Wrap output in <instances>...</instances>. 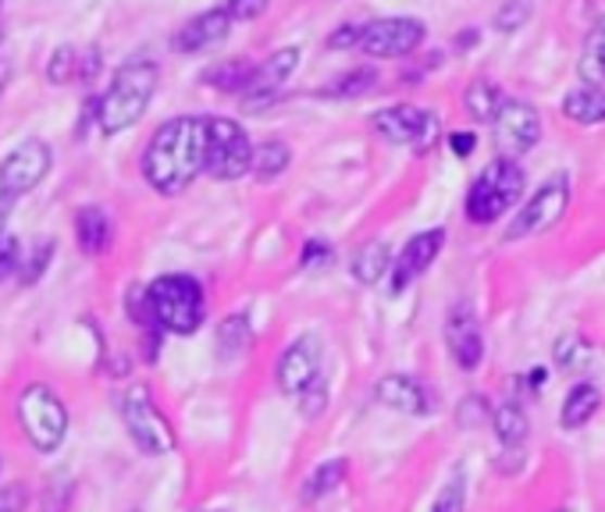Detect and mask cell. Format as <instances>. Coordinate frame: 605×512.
I'll use <instances>...</instances> for the list:
<instances>
[{"label": "cell", "mask_w": 605, "mask_h": 512, "mask_svg": "<svg viewBox=\"0 0 605 512\" xmlns=\"http://www.w3.org/2000/svg\"><path fill=\"white\" fill-rule=\"evenodd\" d=\"M534 15V0H502V4L495 8V33L509 36V33H520L527 22H531Z\"/></svg>", "instance_id": "obj_33"}, {"label": "cell", "mask_w": 605, "mask_h": 512, "mask_svg": "<svg viewBox=\"0 0 605 512\" xmlns=\"http://www.w3.org/2000/svg\"><path fill=\"white\" fill-rule=\"evenodd\" d=\"M598 406H602V388L595 381H581V384H574L570 395L563 399V409H559V424L566 431H577V427H584L591 417L598 413Z\"/></svg>", "instance_id": "obj_20"}, {"label": "cell", "mask_w": 605, "mask_h": 512, "mask_svg": "<svg viewBox=\"0 0 605 512\" xmlns=\"http://www.w3.org/2000/svg\"><path fill=\"white\" fill-rule=\"evenodd\" d=\"M370 128L392 146H409L417 153H428L442 136V121L434 111H424L414 104H399V107H385L370 118Z\"/></svg>", "instance_id": "obj_9"}, {"label": "cell", "mask_w": 605, "mask_h": 512, "mask_svg": "<svg viewBox=\"0 0 605 512\" xmlns=\"http://www.w3.org/2000/svg\"><path fill=\"white\" fill-rule=\"evenodd\" d=\"M50 256H54V239H36L29 249H22V264H18V281L22 285H36L50 267Z\"/></svg>", "instance_id": "obj_32"}, {"label": "cell", "mask_w": 605, "mask_h": 512, "mask_svg": "<svg viewBox=\"0 0 605 512\" xmlns=\"http://www.w3.org/2000/svg\"><path fill=\"white\" fill-rule=\"evenodd\" d=\"M549 384V370L545 367H531V374H527V388L531 392H542Z\"/></svg>", "instance_id": "obj_44"}, {"label": "cell", "mask_w": 605, "mask_h": 512, "mask_svg": "<svg viewBox=\"0 0 605 512\" xmlns=\"http://www.w3.org/2000/svg\"><path fill=\"white\" fill-rule=\"evenodd\" d=\"M502 104H506V93H502V86L492 79H474L467 86V93H463V107H467L470 118L481 125H492Z\"/></svg>", "instance_id": "obj_24"}, {"label": "cell", "mask_w": 605, "mask_h": 512, "mask_svg": "<svg viewBox=\"0 0 605 512\" xmlns=\"http://www.w3.org/2000/svg\"><path fill=\"white\" fill-rule=\"evenodd\" d=\"M445 349L459 370H478L484 360V335L481 320L470 310V303H459L445 317Z\"/></svg>", "instance_id": "obj_15"}, {"label": "cell", "mask_w": 605, "mask_h": 512, "mask_svg": "<svg viewBox=\"0 0 605 512\" xmlns=\"http://www.w3.org/2000/svg\"><path fill=\"white\" fill-rule=\"evenodd\" d=\"M8 210H11V200L0 196V235H4V225H8Z\"/></svg>", "instance_id": "obj_47"}, {"label": "cell", "mask_w": 605, "mask_h": 512, "mask_svg": "<svg viewBox=\"0 0 605 512\" xmlns=\"http://www.w3.org/2000/svg\"><path fill=\"white\" fill-rule=\"evenodd\" d=\"M0 43H4V29H0Z\"/></svg>", "instance_id": "obj_48"}, {"label": "cell", "mask_w": 605, "mask_h": 512, "mask_svg": "<svg viewBox=\"0 0 605 512\" xmlns=\"http://www.w3.org/2000/svg\"><path fill=\"white\" fill-rule=\"evenodd\" d=\"M524 189H527V175L520 168V161L495 157L467 189V221L495 225L502 214H509L524 200Z\"/></svg>", "instance_id": "obj_4"}, {"label": "cell", "mask_w": 605, "mask_h": 512, "mask_svg": "<svg viewBox=\"0 0 605 512\" xmlns=\"http://www.w3.org/2000/svg\"><path fill=\"white\" fill-rule=\"evenodd\" d=\"M225 8L236 22H253L267 11V0H225Z\"/></svg>", "instance_id": "obj_40"}, {"label": "cell", "mask_w": 605, "mask_h": 512, "mask_svg": "<svg viewBox=\"0 0 605 512\" xmlns=\"http://www.w3.org/2000/svg\"><path fill=\"white\" fill-rule=\"evenodd\" d=\"M300 264H303V271H325V267L335 264V249L328 246L325 239H311V242L303 246Z\"/></svg>", "instance_id": "obj_37"}, {"label": "cell", "mask_w": 605, "mask_h": 512, "mask_svg": "<svg viewBox=\"0 0 605 512\" xmlns=\"http://www.w3.org/2000/svg\"><path fill=\"white\" fill-rule=\"evenodd\" d=\"M495 132V146L502 150V157H524L542 143V114L527 100H513L506 97V104L495 114L492 121Z\"/></svg>", "instance_id": "obj_12"}, {"label": "cell", "mask_w": 605, "mask_h": 512, "mask_svg": "<svg viewBox=\"0 0 605 512\" xmlns=\"http://www.w3.org/2000/svg\"><path fill=\"white\" fill-rule=\"evenodd\" d=\"M75 239L86 256H100L111 246V217L100 207H83L75 214Z\"/></svg>", "instance_id": "obj_23"}, {"label": "cell", "mask_w": 605, "mask_h": 512, "mask_svg": "<svg viewBox=\"0 0 605 512\" xmlns=\"http://www.w3.org/2000/svg\"><path fill=\"white\" fill-rule=\"evenodd\" d=\"M8 82H11V61H4V57H0V97H4Z\"/></svg>", "instance_id": "obj_45"}, {"label": "cell", "mask_w": 605, "mask_h": 512, "mask_svg": "<svg viewBox=\"0 0 605 512\" xmlns=\"http://www.w3.org/2000/svg\"><path fill=\"white\" fill-rule=\"evenodd\" d=\"M463 505H467V477L456 473V477L439 491V498H434L431 512H463Z\"/></svg>", "instance_id": "obj_35"}, {"label": "cell", "mask_w": 605, "mask_h": 512, "mask_svg": "<svg viewBox=\"0 0 605 512\" xmlns=\"http://www.w3.org/2000/svg\"><path fill=\"white\" fill-rule=\"evenodd\" d=\"M25 509V488L22 484H4L0 488V512H22Z\"/></svg>", "instance_id": "obj_42"}, {"label": "cell", "mask_w": 605, "mask_h": 512, "mask_svg": "<svg viewBox=\"0 0 605 512\" xmlns=\"http://www.w3.org/2000/svg\"><path fill=\"white\" fill-rule=\"evenodd\" d=\"M203 157H207V118L182 114L150 136L143 150V178L161 196H178L197 182Z\"/></svg>", "instance_id": "obj_1"}, {"label": "cell", "mask_w": 605, "mask_h": 512, "mask_svg": "<svg viewBox=\"0 0 605 512\" xmlns=\"http://www.w3.org/2000/svg\"><path fill=\"white\" fill-rule=\"evenodd\" d=\"M375 399L381 406L395 409V413H409V417H428V413L439 409L434 392L424 381L409 377V374H385L375 384Z\"/></svg>", "instance_id": "obj_17"}, {"label": "cell", "mask_w": 605, "mask_h": 512, "mask_svg": "<svg viewBox=\"0 0 605 512\" xmlns=\"http://www.w3.org/2000/svg\"><path fill=\"white\" fill-rule=\"evenodd\" d=\"M300 399H303V417L306 420H314V417L325 413V409H328V384H325V377H317L311 388L300 395Z\"/></svg>", "instance_id": "obj_38"}, {"label": "cell", "mask_w": 605, "mask_h": 512, "mask_svg": "<svg viewBox=\"0 0 605 512\" xmlns=\"http://www.w3.org/2000/svg\"><path fill=\"white\" fill-rule=\"evenodd\" d=\"M161 68L150 57L125 61L108 86V93L97 100V128L104 136H118L125 128H133L147 114L153 93H157Z\"/></svg>", "instance_id": "obj_2"}, {"label": "cell", "mask_w": 605, "mask_h": 512, "mask_svg": "<svg viewBox=\"0 0 605 512\" xmlns=\"http://www.w3.org/2000/svg\"><path fill=\"white\" fill-rule=\"evenodd\" d=\"M300 57H303L300 47H281L267 61L256 64L253 86L239 97L242 114H264V111H272L278 104V97H281V86H286L292 75H295V68H300Z\"/></svg>", "instance_id": "obj_13"}, {"label": "cell", "mask_w": 605, "mask_h": 512, "mask_svg": "<svg viewBox=\"0 0 605 512\" xmlns=\"http://www.w3.org/2000/svg\"><path fill=\"white\" fill-rule=\"evenodd\" d=\"M289 164H292V150L289 143H281V139H264V143L253 150V175L261 178V182H275L281 171H289Z\"/></svg>", "instance_id": "obj_29"}, {"label": "cell", "mask_w": 605, "mask_h": 512, "mask_svg": "<svg viewBox=\"0 0 605 512\" xmlns=\"http://www.w3.org/2000/svg\"><path fill=\"white\" fill-rule=\"evenodd\" d=\"M147 303L153 324L161 331H172V335H192L207 317L203 285L189 274H161L157 281H150Z\"/></svg>", "instance_id": "obj_3"}, {"label": "cell", "mask_w": 605, "mask_h": 512, "mask_svg": "<svg viewBox=\"0 0 605 512\" xmlns=\"http://www.w3.org/2000/svg\"><path fill=\"white\" fill-rule=\"evenodd\" d=\"M492 427H495V438L506 448H520L527 441V434H531V424H527V413L520 402H499L492 413Z\"/></svg>", "instance_id": "obj_27"}, {"label": "cell", "mask_w": 605, "mask_h": 512, "mask_svg": "<svg viewBox=\"0 0 605 512\" xmlns=\"http://www.w3.org/2000/svg\"><path fill=\"white\" fill-rule=\"evenodd\" d=\"M378 86V72L370 68V64H364V68H353L350 75H339L328 89H325V97H335V100H356V97H364L370 93V89Z\"/></svg>", "instance_id": "obj_30"}, {"label": "cell", "mask_w": 605, "mask_h": 512, "mask_svg": "<svg viewBox=\"0 0 605 512\" xmlns=\"http://www.w3.org/2000/svg\"><path fill=\"white\" fill-rule=\"evenodd\" d=\"M395 256L389 249V242H364L356 253H353V278L360 281V285H378V281L392 271Z\"/></svg>", "instance_id": "obj_22"}, {"label": "cell", "mask_w": 605, "mask_h": 512, "mask_svg": "<svg viewBox=\"0 0 605 512\" xmlns=\"http://www.w3.org/2000/svg\"><path fill=\"white\" fill-rule=\"evenodd\" d=\"M250 342H253V331H250L247 313H231L217 324V356H222L225 363L239 360V356L250 349Z\"/></svg>", "instance_id": "obj_28"}, {"label": "cell", "mask_w": 605, "mask_h": 512, "mask_svg": "<svg viewBox=\"0 0 605 512\" xmlns=\"http://www.w3.org/2000/svg\"><path fill=\"white\" fill-rule=\"evenodd\" d=\"M83 75V57H79V50L68 47V43H61L54 54H50L47 61V82L50 86H68L75 82Z\"/></svg>", "instance_id": "obj_31"}, {"label": "cell", "mask_w": 605, "mask_h": 512, "mask_svg": "<svg viewBox=\"0 0 605 512\" xmlns=\"http://www.w3.org/2000/svg\"><path fill=\"white\" fill-rule=\"evenodd\" d=\"M253 75H256V64L247 57H231V61H217L211 64L207 72L200 75V82H207L217 93H231V97H242L247 89L253 86Z\"/></svg>", "instance_id": "obj_19"}, {"label": "cell", "mask_w": 605, "mask_h": 512, "mask_svg": "<svg viewBox=\"0 0 605 512\" xmlns=\"http://www.w3.org/2000/svg\"><path fill=\"white\" fill-rule=\"evenodd\" d=\"M122 420L128 427V438L143 448L147 456H167L175 448V434L167 427L157 402H153L147 384H133L122 395Z\"/></svg>", "instance_id": "obj_8"}, {"label": "cell", "mask_w": 605, "mask_h": 512, "mask_svg": "<svg viewBox=\"0 0 605 512\" xmlns=\"http://www.w3.org/2000/svg\"><path fill=\"white\" fill-rule=\"evenodd\" d=\"M442 246H445V228H431V232H420L409 239L392 264V296H403V292L439 260Z\"/></svg>", "instance_id": "obj_16"}, {"label": "cell", "mask_w": 605, "mask_h": 512, "mask_svg": "<svg viewBox=\"0 0 605 512\" xmlns=\"http://www.w3.org/2000/svg\"><path fill=\"white\" fill-rule=\"evenodd\" d=\"M231 22L236 18L228 15L225 4L211 8V11H203V15L189 18L182 29L172 36V47L178 50V54H203V50H214V47H222L228 40Z\"/></svg>", "instance_id": "obj_18"}, {"label": "cell", "mask_w": 605, "mask_h": 512, "mask_svg": "<svg viewBox=\"0 0 605 512\" xmlns=\"http://www.w3.org/2000/svg\"><path fill=\"white\" fill-rule=\"evenodd\" d=\"M566 207H570V178H566V171H556L549 182H542L531 192V200L520 203V210L506 232V242L531 239V235L549 232V228H556Z\"/></svg>", "instance_id": "obj_7"}, {"label": "cell", "mask_w": 605, "mask_h": 512, "mask_svg": "<svg viewBox=\"0 0 605 512\" xmlns=\"http://www.w3.org/2000/svg\"><path fill=\"white\" fill-rule=\"evenodd\" d=\"M211 512H222V509H211Z\"/></svg>", "instance_id": "obj_49"}, {"label": "cell", "mask_w": 605, "mask_h": 512, "mask_svg": "<svg viewBox=\"0 0 605 512\" xmlns=\"http://www.w3.org/2000/svg\"><path fill=\"white\" fill-rule=\"evenodd\" d=\"M18 264H22V246L18 239L11 235H0V281L18 274Z\"/></svg>", "instance_id": "obj_39"}, {"label": "cell", "mask_w": 605, "mask_h": 512, "mask_svg": "<svg viewBox=\"0 0 605 512\" xmlns=\"http://www.w3.org/2000/svg\"><path fill=\"white\" fill-rule=\"evenodd\" d=\"M0 8H4V0H0Z\"/></svg>", "instance_id": "obj_50"}, {"label": "cell", "mask_w": 605, "mask_h": 512, "mask_svg": "<svg viewBox=\"0 0 605 512\" xmlns=\"http://www.w3.org/2000/svg\"><path fill=\"white\" fill-rule=\"evenodd\" d=\"M360 36H364V25H353L345 22L339 25L331 36H328V50H350V47H360Z\"/></svg>", "instance_id": "obj_41"}, {"label": "cell", "mask_w": 605, "mask_h": 512, "mask_svg": "<svg viewBox=\"0 0 605 512\" xmlns=\"http://www.w3.org/2000/svg\"><path fill=\"white\" fill-rule=\"evenodd\" d=\"M345 473H350V463H345L342 456L339 459H328V463H320L311 473V477L303 481V491H300L303 505H314V502H320V498H328L345 481Z\"/></svg>", "instance_id": "obj_26"}, {"label": "cell", "mask_w": 605, "mask_h": 512, "mask_svg": "<svg viewBox=\"0 0 605 512\" xmlns=\"http://www.w3.org/2000/svg\"><path fill=\"white\" fill-rule=\"evenodd\" d=\"M320 356H325V349H320V338H314V335L295 338L289 349L278 356V363H275L278 392L289 395V399H300V395L320 377Z\"/></svg>", "instance_id": "obj_14"}, {"label": "cell", "mask_w": 605, "mask_h": 512, "mask_svg": "<svg viewBox=\"0 0 605 512\" xmlns=\"http://www.w3.org/2000/svg\"><path fill=\"white\" fill-rule=\"evenodd\" d=\"M563 118L574 125H602L605 121V89L577 86L563 97Z\"/></svg>", "instance_id": "obj_21"}, {"label": "cell", "mask_w": 605, "mask_h": 512, "mask_svg": "<svg viewBox=\"0 0 605 512\" xmlns=\"http://www.w3.org/2000/svg\"><path fill=\"white\" fill-rule=\"evenodd\" d=\"M588 356H591V349H588L584 338L563 335V338L556 342V363L566 367V370H581V367L588 363Z\"/></svg>", "instance_id": "obj_34"}, {"label": "cell", "mask_w": 605, "mask_h": 512, "mask_svg": "<svg viewBox=\"0 0 605 512\" xmlns=\"http://www.w3.org/2000/svg\"><path fill=\"white\" fill-rule=\"evenodd\" d=\"M449 150H453V157L467 161L474 150H478V136L474 132H453L449 136Z\"/></svg>", "instance_id": "obj_43"}, {"label": "cell", "mask_w": 605, "mask_h": 512, "mask_svg": "<svg viewBox=\"0 0 605 512\" xmlns=\"http://www.w3.org/2000/svg\"><path fill=\"white\" fill-rule=\"evenodd\" d=\"M253 143L247 128L231 118H207V157L203 171L214 182H239L242 175L253 171Z\"/></svg>", "instance_id": "obj_6"}, {"label": "cell", "mask_w": 605, "mask_h": 512, "mask_svg": "<svg viewBox=\"0 0 605 512\" xmlns=\"http://www.w3.org/2000/svg\"><path fill=\"white\" fill-rule=\"evenodd\" d=\"M428 40V25L414 15H389V18H375L364 25V36H360V50L367 57H381V61H395V57H409L417 54Z\"/></svg>", "instance_id": "obj_10"}, {"label": "cell", "mask_w": 605, "mask_h": 512, "mask_svg": "<svg viewBox=\"0 0 605 512\" xmlns=\"http://www.w3.org/2000/svg\"><path fill=\"white\" fill-rule=\"evenodd\" d=\"M584 86H602L605 82V15L591 25L581 47V61H577Z\"/></svg>", "instance_id": "obj_25"}, {"label": "cell", "mask_w": 605, "mask_h": 512, "mask_svg": "<svg viewBox=\"0 0 605 512\" xmlns=\"http://www.w3.org/2000/svg\"><path fill=\"white\" fill-rule=\"evenodd\" d=\"M68 498H72V481L68 473H54L43 491V512H64L68 509Z\"/></svg>", "instance_id": "obj_36"}, {"label": "cell", "mask_w": 605, "mask_h": 512, "mask_svg": "<svg viewBox=\"0 0 605 512\" xmlns=\"http://www.w3.org/2000/svg\"><path fill=\"white\" fill-rule=\"evenodd\" d=\"M559 512H566V509H559Z\"/></svg>", "instance_id": "obj_51"}, {"label": "cell", "mask_w": 605, "mask_h": 512, "mask_svg": "<svg viewBox=\"0 0 605 512\" xmlns=\"http://www.w3.org/2000/svg\"><path fill=\"white\" fill-rule=\"evenodd\" d=\"M474 43H478V29H467L463 36H456V47H459V50H467V47H474Z\"/></svg>", "instance_id": "obj_46"}, {"label": "cell", "mask_w": 605, "mask_h": 512, "mask_svg": "<svg viewBox=\"0 0 605 512\" xmlns=\"http://www.w3.org/2000/svg\"><path fill=\"white\" fill-rule=\"evenodd\" d=\"M50 164H54L50 143H43V139H25V143H18L0 161V196L11 203L22 200L25 192H33L50 175Z\"/></svg>", "instance_id": "obj_11"}, {"label": "cell", "mask_w": 605, "mask_h": 512, "mask_svg": "<svg viewBox=\"0 0 605 512\" xmlns=\"http://www.w3.org/2000/svg\"><path fill=\"white\" fill-rule=\"evenodd\" d=\"M18 420L25 438L40 452H54L68 434V409L58 399V392L50 384H29L18 395Z\"/></svg>", "instance_id": "obj_5"}]
</instances>
